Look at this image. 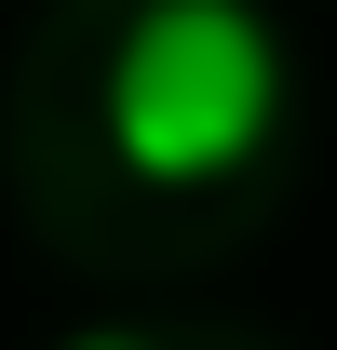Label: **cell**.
I'll use <instances>...</instances> for the list:
<instances>
[{
  "label": "cell",
  "instance_id": "cell-1",
  "mask_svg": "<svg viewBox=\"0 0 337 350\" xmlns=\"http://www.w3.org/2000/svg\"><path fill=\"white\" fill-rule=\"evenodd\" d=\"M284 122V41L243 0H149L135 14L122 68H108V135H122L135 175L162 189H203V175L256 162Z\"/></svg>",
  "mask_w": 337,
  "mask_h": 350
},
{
  "label": "cell",
  "instance_id": "cell-2",
  "mask_svg": "<svg viewBox=\"0 0 337 350\" xmlns=\"http://www.w3.org/2000/svg\"><path fill=\"white\" fill-rule=\"evenodd\" d=\"M82 350H122V337H82Z\"/></svg>",
  "mask_w": 337,
  "mask_h": 350
}]
</instances>
